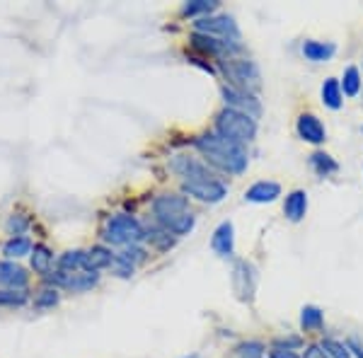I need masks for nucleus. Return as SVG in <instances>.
Wrapping results in <instances>:
<instances>
[{"instance_id": "1", "label": "nucleus", "mask_w": 363, "mask_h": 358, "mask_svg": "<svg viewBox=\"0 0 363 358\" xmlns=\"http://www.w3.org/2000/svg\"><path fill=\"white\" fill-rule=\"evenodd\" d=\"M194 145L211 165L223 169V172L240 174L247 169V150L233 140L218 136V133H203L194 140Z\"/></svg>"}, {"instance_id": "2", "label": "nucleus", "mask_w": 363, "mask_h": 358, "mask_svg": "<svg viewBox=\"0 0 363 358\" xmlns=\"http://www.w3.org/2000/svg\"><path fill=\"white\" fill-rule=\"evenodd\" d=\"M153 216L162 228H167L174 237L189 235L194 230L196 218L189 211V201L182 194H160L153 201Z\"/></svg>"}, {"instance_id": "3", "label": "nucleus", "mask_w": 363, "mask_h": 358, "mask_svg": "<svg viewBox=\"0 0 363 358\" xmlns=\"http://www.w3.org/2000/svg\"><path fill=\"white\" fill-rule=\"evenodd\" d=\"M216 133L245 148V143L255 140V136H257V119H252V116L242 114V111L228 107L220 111L218 119H216Z\"/></svg>"}, {"instance_id": "4", "label": "nucleus", "mask_w": 363, "mask_h": 358, "mask_svg": "<svg viewBox=\"0 0 363 358\" xmlns=\"http://www.w3.org/2000/svg\"><path fill=\"white\" fill-rule=\"evenodd\" d=\"M218 66L223 70L230 87H235V90L252 95L259 87V68H257L255 61H247V58H225V61H218Z\"/></svg>"}, {"instance_id": "5", "label": "nucleus", "mask_w": 363, "mask_h": 358, "mask_svg": "<svg viewBox=\"0 0 363 358\" xmlns=\"http://www.w3.org/2000/svg\"><path fill=\"white\" fill-rule=\"evenodd\" d=\"M104 240L109 245H121V247H131L145 240V228L128 213H119L104 225Z\"/></svg>"}, {"instance_id": "6", "label": "nucleus", "mask_w": 363, "mask_h": 358, "mask_svg": "<svg viewBox=\"0 0 363 358\" xmlns=\"http://www.w3.org/2000/svg\"><path fill=\"white\" fill-rule=\"evenodd\" d=\"M194 29L199 34H208V37L223 39V42H240V29L235 25V20L228 15L196 17Z\"/></svg>"}, {"instance_id": "7", "label": "nucleus", "mask_w": 363, "mask_h": 358, "mask_svg": "<svg viewBox=\"0 0 363 358\" xmlns=\"http://www.w3.org/2000/svg\"><path fill=\"white\" fill-rule=\"evenodd\" d=\"M46 281L54 284V289H66V291H73V293H85L90 289H95L97 281H99V274H90V272H56L46 274Z\"/></svg>"}, {"instance_id": "8", "label": "nucleus", "mask_w": 363, "mask_h": 358, "mask_svg": "<svg viewBox=\"0 0 363 358\" xmlns=\"http://www.w3.org/2000/svg\"><path fill=\"white\" fill-rule=\"evenodd\" d=\"M182 191L186 196H194L199 201H206V203H218L225 198V184H220L218 179H203V181H184L182 184Z\"/></svg>"}, {"instance_id": "9", "label": "nucleus", "mask_w": 363, "mask_h": 358, "mask_svg": "<svg viewBox=\"0 0 363 358\" xmlns=\"http://www.w3.org/2000/svg\"><path fill=\"white\" fill-rule=\"evenodd\" d=\"M223 99H225V104H228L230 109L242 111V114L252 116V119H257V116L262 114L259 102H257V97H255V95H250V92H242V90H235V87L225 85V87H223Z\"/></svg>"}, {"instance_id": "10", "label": "nucleus", "mask_w": 363, "mask_h": 358, "mask_svg": "<svg viewBox=\"0 0 363 358\" xmlns=\"http://www.w3.org/2000/svg\"><path fill=\"white\" fill-rule=\"evenodd\" d=\"M172 169L174 172H179L184 181H203V179H213V174H211V169L203 165V162L194 160V157L189 155H179L174 157L172 162Z\"/></svg>"}, {"instance_id": "11", "label": "nucleus", "mask_w": 363, "mask_h": 358, "mask_svg": "<svg viewBox=\"0 0 363 358\" xmlns=\"http://www.w3.org/2000/svg\"><path fill=\"white\" fill-rule=\"evenodd\" d=\"M296 131H298V136H301L303 140H308V143H315V145L325 143V138H327L325 124H322V121L315 114H301V116H298Z\"/></svg>"}, {"instance_id": "12", "label": "nucleus", "mask_w": 363, "mask_h": 358, "mask_svg": "<svg viewBox=\"0 0 363 358\" xmlns=\"http://www.w3.org/2000/svg\"><path fill=\"white\" fill-rule=\"evenodd\" d=\"M27 281H29V276H27L25 269L20 267V264L10 262V259L0 262V286H3V289L22 291L27 286Z\"/></svg>"}, {"instance_id": "13", "label": "nucleus", "mask_w": 363, "mask_h": 358, "mask_svg": "<svg viewBox=\"0 0 363 358\" xmlns=\"http://www.w3.org/2000/svg\"><path fill=\"white\" fill-rule=\"evenodd\" d=\"M211 247L218 252L220 257H230L233 250H235V230H233V223L225 220L216 228L213 240H211Z\"/></svg>"}, {"instance_id": "14", "label": "nucleus", "mask_w": 363, "mask_h": 358, "mask_svg": "<svg viewBox=\"0 0 363 358\" xmlns=\"http://www.w3.org/2000/svg\"><path fill=\"white\" fill-rule=\"evenodd\" d=\"M281 196V186L277 181H257L245 191V198L252 203H272Z\"/></svg>"}, {"instance_id": "15", "label": "nucleus", "mask_w": 363, "mask_h": 358, "mask_svg": "<svg viewBox=\"0 0 363 358\" xmlns=\"http://www.w3.org/2000/svg\"><path fill=\"white\" fill-rule=\"evenodd\" d=\"M112 259H114L112 250H107L104 245H95L92 250L85 252V267H83V272L97 274L99 269L112 267Z\"/></svg>"}, {"instance_id": "16", "label": "nucleus", "mask_w": 363, "mask_h": 358, "mask_svg": "<svg viewBox=\"0 0 363 358\" xmlns=\"http://www.w3.org/2000/svg\"><path fill=\"white\" fill-rule=\"evenodd\" d=\"M284 213H286V218L294 220V223L306 218V213H308V194L303 191V189L291 191L289 196H286Z\"/></svg>"}, {"instance_id": "17", "label": "nucleus", "mask_w": 363, "mask_h": 358, "mask_svg": "<svg viewBox=\"0 0 363 358\" xmlns=\"http://www.w3.org/2000/svg\"><path fill=\"white\" fill-rule=\"evenodd\" d=\"M145 237L150 240V245H155L157 250H172L174 247V242H177V237H174L172 233L167 230V228H162L160 223H153V225H148L145 228Z\"/></svg>"}, {"instance_id": "18", "label": "nucleus", "mask_w": 363, "mask_h": 358, "mask_svg": "<svg viewBox=\"0 0 363 358\" xmlns=\"http://www.w3.org/2000/svg\"><path fill=\"white\" fill-rule=\"evenodd\" d=\"M335 51H337L335 44L313 42V39L303 44V56H306L308 61H315V63H322V61H327V58H332L335 56Z\"/></svg>"}, {"instance_id": "19", "label": "nucleus", "mask_w": 363, "mask_h": 358, "mask_svg": "<svg viewBox=\"0 0 363 358\" xmlns=\"http://www.w3.org/2000/svg\"><path fill=\"white\" fill-rule=\"evenodd\" d=\"M51 264H54V254L46 245H34L32 250V269L37 274H51Z\"/></svg>"}, {"instance_id": "20", "label": "nucleus", "mask_w": 363, "mask_h": 358, "mask_svg": "<svg viewBox=\"0 0 363 358\" xmlns=\"http://www.w3.org/2000/svg\"><path fill=\"white\" fill-rule=\"evenodd\" d=\"M32 240L29 237H10L8 242L3 245V254L8 259H20V257L32 254Z\"/></svg>"}, {"instance_id": "21", "label": "nucleus", "mask_w": 363, "mask_h": 358, "mask_svg": "<svg viewBox=\"0 0 363 358\" xmlns=\"http://www.w3.org/2000/svg\"><path fill=\"white\" fill-rule=\"evenodd\" d=\"M342 83L337 78H327L325 85H322V102L330 109H339L342 107Z\"/></svg>"}, {"instance_id": "22", "label": "nucleus", "mask_w": 363, "mask_h": 358, "mask_svg": "<svg viewBox=\"0 0 363 358\" xmlns=\"http://www.w3.org/2000/svg\"><path fill=\"white\" fill-rule=\"evenodd\" d=\"M83 267H85L83 250H68L58 257V269H61V272H83Z\"/></svg>"}, {"instance_id": "23", "label": "nucleus", "mask_w": 363, "mask_h": 358, "mask_svg": "<svg viewBox=\"0 0 363 358\" xmlns=\"http://www.w3.org/2000/svg\"><path fill=\"white\" fill-rule=\"evenodd\" d=\"M322 325H325V315H322L320 308H315V305H306L301 313V327L306 332H313V330H322Z\"/></svg>"}, {"instance_id": "24", "label": "nucleus", "mask_w": 363, "mask_h": 358, "mask_svg": "<svg viewBox=\"0 0 363 358\" xmlns=\"http://www.w3.org/2000/svg\"><path fill=\"white\" fill-rule=\"evenodd\" d=\"M310 165H313V169L320 177H330V174H335L339 169V165L327 152H313V155H310Z\"/></svg>"}, {"instance_id": "25", "label": "nucleus", "mask_w": 363, "mask_h": 358, "mask_svg": "<svg viewBox=\"0 0 363 358\" xmlns=\"http://www.w3.org/2000/svg\"><path fill=\"white\" fill-rule=\"evenodd\" d=\"M29 301V293L22 289H0V308H22Z\"/></svg>"}, {"instance_id": "26", "label": "nucleus", "mask_w": 363, "mask_h": 358, "mask_svg": "<svg viewBox=\"0 0 363 358\" xmlns=\"http://www.w3.org/2000/svg\"><path fill=\"white\" fill-rule=\"evenodd\" d=\"M361 90V73L356 66H349L344 70V78H342V92L347 97H356Z\"/></svg>"}, {"instance_id": "27", "label": "nucleus", "mask_w": 363, "mask_h": 358, "mask_svg": "<svg viewBox=\"0 0 363 358\" xmlns=\"http://www.w3.org/2000/svg\"><path fill=\"white\" fill-rule=\"evenodd\" d=\"M218 8V0H191V3H186L184 8H182V15L186 17H196V15H206L213 13V10Z\"/></svg>"}, {"instance_id": "28", "label": "nucleus", "mask_w": 363, "mask_h": 358, "mask_svg": "<svg viewBox=\"0 0 363 358\" xmlns=\"http://www.w3.org/2000/svg\"><path fill=\"white\" fill-rule=\"evenodd\" d=\"M5 230L8 235H13V237H25V233L29 230V218L22 213H13L5 223Z\"/></svg>"}, {"instance_id": "29", "label": "nucleus", "mask_w": 363, "mask_h": 358, "mask_svg": "<svg viewBox=\"0 0 363 358\" xmlns=\"http://www.w3.org/2000/svg\"><path fill=\"white\" fill-rule=\"evenodd\" d=\"M320 346L327 351V356H330V358H349L351 356L349 346L342 344V342H337V339H325V342H322Z\"/></svg>"}, {"instance_id": "30", "label": "nucleus", "mask_w": 363, "mask_h": 358, "mask_svg": "<svg viewBox=\"0 0 363 358\" xmlns=\"http://www.w3.org/2000/svg\"><path fill=\"white\" fill-rule=\"evenodd\" d=\"M116 257H119V259H124V262H128L131 267H136V264H140V262L145 259V257H148V252L140 250L138 245H131V247H124V250H121Z\"/></svg>"}, {"instance_id": "31", "label": "nucleus", "mask_w": 363, "mask_h": 358, "mask_svg": "<svg viewBox=\"0 0 363 358\" xmlns=\"http://www.w3.org/2000/svg\"><path fill=\"white\" fill-rule=\"evenodd\" d=\"M58 301H61V296H58V291H56V289H44V291L37 296V301H34V305H37L39 310H46V308H54V305H58Z\"/></svg>"}, {"instance_id": "32", "label": "nucleus", "mask_w": 363, "mask_h": 358, "mask_svg": "<svg viewBox=\"0 0 363 358\" xmlns=\"http://www.w3.org/2000/svg\"><path fill=\"white\" fill-rule=\"evenodd\" d=\"M112 274H116V276H121V279H131L133 276V272H136V267H131L128 262H124V259H119V257L114 254V259H112Z\"/></svg>"}, {"instance_id": "33", "label": "nucleus", "mask_w": 363, "mask_h": 358, "mask_svg": "<svg viewBox=\"0 0 363 358\" xmlns=\"http://www.w3.org/2000/svg\"><path fill=\"white\" fill-rule=\"evenodd\" d=\"M262 354H264V346L259 342H250L240 346V356H262Z\"/></svg>"}, {"instance_id": "34", "label": "nucleus", "mask_w": 363, "mask_h": 358, "mask_svg": "<svg viewBox=\"0 0 363 358\" xmlns=\"http://www.w3.org/2000/svg\"><path fill=\"white\" fill-rule=\"evenodd\" d=\"M303 358H330V356H327V351L322 349L320 344H310L306 349V354H303Z\"/></svg>"}, {"instance_id": "35", "label": "nucleus", "mask_w": 363, "mask_h": 358, "mask_svg": "<svg viewBox=\"0 0 363 358\" xmlns=\"http://www.w3.org/2000/svg\"><path fill=\"white\" fill-rule=\"evenodd\" d=\"M272 358H298L296 351H281V349H274L272 351Z\"/></svg>"}, {"instance_id": "36", "label": "nucleus", "mask_w": 363, "mask_h": 358, "mask_svg": "<svg viewBox=\"0 0 363 358\" xmlns=\"http://www.w3.org/2000/svg\"><path fill=\"white\" fill-rule=\"evenodd\" d=\"M240 358H264V356H240Z\"/></svg>"}, {"instance_id": "37", "label": "nucleus", "mask_w": 363, "mask_h": 358, "mask_svg": "<svg viewBox=\"0 0 363 358\" xmlns=\"http://www.w3.org/2000/svg\"><path fill=\"white\" fill-rule=\"evenodd\" d=\"M184 358H199V354H191V356H184Z\"/></svg>"}]
</instances>
